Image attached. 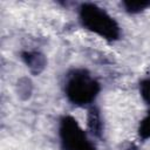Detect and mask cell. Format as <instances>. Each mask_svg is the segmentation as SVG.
Returning <instances> with one entry per match:
<instances>
[{"label": "cell", "instance_id": "obj_2", "mask_svg": "<svg viewBox=\"0 0 150 150\" xmlns=\"http://www.w3.org/2000/svg\"><path fill=\"white\" fill-rule=\"evenodd\" d=\"M64 91L73 104L87 105L98 95L100 84L87 70L74 69L67 75Z\"/></svg>", "mask_w": 150, "mask_h": 150}, {"label": "cell", "instance_id": "obj_6", "mask_svg": "<svg viewBox=\"0 0 150 150\" xmlns=\"http://www.w3.org/2000/svg\"><path fill=\"white\" fill-rule=\"evenodd\" d=\"M124 8L130 13H138L150 6L149 1H124Z\"/></svg>", "mask_w": 150, "mask_h": 150}, {"label": "cell", "instance_id": "obj_5", "mask_svg": "<svg viewBox=\"0 0 150 150\" xmlns=\"http://www.w3.org/2000/svg\"><path fill=\"white\" fill-rule=\"evenodd\" d=\"M88 125L91 130V132L96 136L100 135V130H101V123H100V116L97 114V111L95 109H91L89 112V117H88Z\"/></svg>", "mask_w": 150, "mask_h": 150}, {"label": "cell", "instance_id": "obj_3", "mask_svg": "<svg viewBox=\"0 0 150 150\" xmlns=\"http://www.w3.org/2000/svg\"><path fill=\"white\" fill-rule=\"evenodd\" d=\"M59 136L61 150H96L87 132L73 116L66 115L60 120Z\"/></svg>", "mask_w": 150, "mask_h": 150}, {"label": "cell", "instance_id": "obj_8", "mask_svg": "<svg viewBox=\"0 0 150 150\" xmlns=\"http://www.w3.org/2000/svg\"><path fill=\"white\" fill-rule=\"evenodd\" d=\"M139 93L143 101L150 107V79L142 80L139 83Z\"/></svg>", "mask_w": 150, "mask_h": 150}, {"label": "cell", "instance_id": "obj_7", "mask_svg": "<svg viewBox=\"0 0 150 150\" xmlns=\"http://www.w3.org/2000/svg\"><path fill=\"white\" fill-rule=\"evenodd\" d=\"M138 134L143 139L150 138V111L141 121V124H139V128H138Z\"/></svg>", "mask_w": 150, "mask_h": 150}, {"label": "cell", "instance_id": "obj_1", "mask_svg": "<svg viewBox=\"0 0 150 150\" xmlns=\"http://www.w3.org/2000/svg\"><path fill=\"white\" fill-rule=\"evenodd\" d=\"M79 16L82 26L91 33L108 41H114L120 38L121 30L118 23L103 8L94 4H82Z\"/></svg>", "mask_w": 150, "mask_h": 150}, {"label": "cell", "instance_id": "obj_4", "mask_svg": "<svg viewBox=\"0 0 150 150\" xmlns=\"http://www.w3.org/2000/svg\"><path fill=\"white\" fill-rule=\"evenodd\" d=\"M22 59L33 74H39L46 67V59L39 52H25Z\"/></svg>", "mask_w": 150, "mask_h": 150}]
</instances>
